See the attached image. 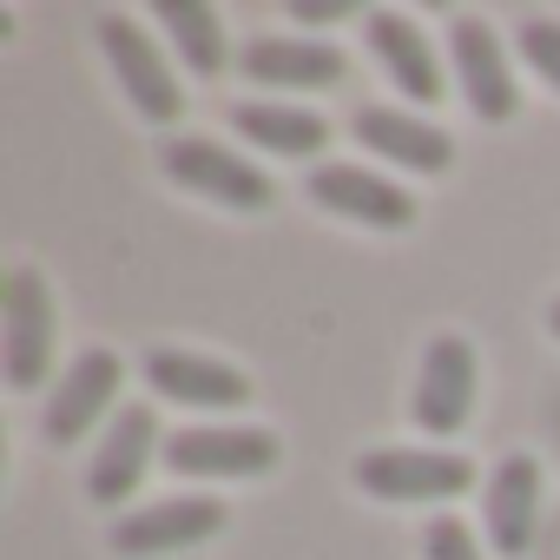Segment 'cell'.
I'll return each instance as SVG.
<instances>
[{
	"instance_id": "8",
	"label": "cell",
	"mask_w": 560,
	"mask_h": 560,
	"mask_svg": "<svg viewBox=\"0 0 560 560\" xmlns=\"http://www.w3.org/2000/svg\"><path fill=\"white\" fill-rule=\"evenodd\" d=\"M100 47H106L113 73H119V86L132 93V106H139L152 126H172L185 100H178V86H172L159 47L139 34V21H132V14H100Z\"/></svg>"
},
{
	"instance_id": "18",
	"label": "cell",
	"mask_w": 560,
	"mask_h": 560,
	"mask_svg": "<svg viewBox=\"0 0 560 560\" xmlns=\"http://www.w3.org/2000/svg\"><path fill=\"white\" fill-rule=\"evenodd\" d=\"M159 27L172 34L178 60H185L198 80L224 73V21H218L211 8H198V0H159Z\"/></svg>"
},
{
	"instance_id": "9",
	"label": "cell",
	"mask_w": 560,
	"mask_h": 560,
	"mask_svg": "<svg viewBox=\"0 0 560 560\" xmlns=\"http://www.w3.org/2000/svg\"><path fill=\"white\" fill-rule=\"evenodd\" d=\"M119 383H126V363H119L113 350H80V363L60 376V389H54V402H47V416H40L47 442H54V448L80 442V435L106 416V402H119Z\"/></svg>"
},
{
	"instance_id": "1",
	"label": "cell",
	"mask_w": 560,
	"mask_h": 560,
	"mask_svg": "<svg viewBox=\"0 0 560 560\" xmlns=\"http://www.w3.org/2000/svg\"><path fill=\"white\" fill-rule=\"evenodd\" d=\"M350 475L376 501H455L475 481V468L448 448H370V455H357Z\"/></svg>"
},
{
	"instance_id": "19",
	"label": "cell",
	"mask_w": 560,
	"mask_h": 560,
	"mask_svg": "<svg viewBox=\"0 0 560 560\" xmlns=\"http://www.w3.org/2000/svg\"><path fill=\"white\" fill-rule=\"evenodd\" d=\"M521 60L560 93V21H547V14H527L521 21Z\"/></svg>"
},
{
	"instance_id": "7",
	"label": "cell",
	"mask_w": 560,
	"mask_h": 560,
	"mask_svg": "<svg viewBox=\"0 0 560 560\" xmlns=\"http://www.w3.org/2000/svg\"><path fill=\"white\" fill-rule=\"evenodd\" d=\"M468 409H475V350H468V337H435L422 350L409 416H416L422 435H455L468 422Z\"/></svg>"
},
{
	"instance_id": "20",
	"label": "cell",
	"mask_w": 560,
	"mask_h": 560,
	"mask_svg": "<svg viewBox=\"0 0 560 560\" xmlns=\"http://www.w3.org/2000/svg\"><path fill=\"white\" fill-rule=\"evenodd\" d=\"M422 560H481V547H475V534L455 514H435L422 527Z\"/></svg>"
},
{
	"instance_id": "10",
	"label": "cell",
	"mask_w": 560,
	"mask_h": 560,
	"mask_svg": "<svg viewBox=\"0 0 560 560\" xmlns=\"http://www.w3.org/2000/svg\"><path fill=\"white\" fill-rule=\"evenodd\" d=\"M152 455H159V422H152V409H145V402H126V409L113 416V429H106V442H100L93 468H86V494H93L100 508L132 501V488L145 481Z\"/></svg>"
},
{
	"instance_id": "3",
	"label": "cell",
	"mask_w": 560,
	"mask_h": 560,
	"mask_svg": "<svg viewBox=\"0 0 560 560\" xmlns=\"http://www.w3.org/2000/svg\"><path fill=\"white\" fill-rule=\"evenodd\" d=\"M0 357H8L14 389H40L54 363V298L40 284V270H14L8 298H0Z\"/></svg>"
},
{
	"instance_id": "12",
	"label": "cell",
	"mask_w": 560,
	"mask_h": 560,
	"mask_svg": "<svg viewBox=\"0 0 560 560\" xmlns=\"http://www.w3.org/2000/svg\"><path fill=\"white\" fill-rule=\"evenodd\" d=\"M145 383L152 396L165 402H185V409H237L250 396V383L231 370V363H211L198 350H145Z\"/></svg>"
},
{
	"instance_id": "4",
	"label": "cell",
	"mask_w": 560,
	"mask_h": 560,
	"mask_svg": "<svg viewBox=\"0 0 560 560\" xmlns=\"http://www.w3.org/2000/svg\"><path fill=\"white\" fill-rule=\"evenodd\" d=\"M159 165H165V178H178L185 191H205V198L237 205V211H264V205L277 198V185H270L250 159H237V152H224V145H211V139H165Z\"/></svg>"
},
{
	"instance_id": "2",
	"label": "cell",
	"mask_w": 560,
	"mask_h": 560,
	"mask_svg": "<svg viewBox=\"0 0 560 560\" xmlns=\"http://www.w3.org/2000/svg\"><path fill=\"white\" fill-rule=\"evenodd\" d=\"M277 435L270 429H178L165 442V468L185 481H250L277 468Z\"/></svg>"
},
{
	"instance_id": "22",
	"label": "cell",
	"mask_w": 560,
	"mask_h": 560,
	"mask_svg": "<svg viewBox=\"0 0 560 560\" xmlns=\"http://www.w3.org/2000/svg\"><path fill=\"white\" fill-rule=\"evenodd\" d=\"M547 330H553V337H560V298H553V311H547Z\"/></svg>"
},
{
	"instance_id": "17",
	"label": "cell",
	"mask_w": 560,
	"mask_h": 560,
	"mask_svg": "<svg viewBox=\"0 0 560 560\" xmlns=\"http://www.w3.org/2000/svg\"><path fill=\"white\" fill-rule=\"evenodd\" d=\"M231 126H237L244 139H257L264 152H284V159H311V152L330 139L324 113H311V106H277V100H244V106L231 113Z\"/></svg>"
},
{
	"instance_id": "16",
	"label": "cell",
	"mask_w": 560,
	"mask_h": 560,
	"mask_svg": "<svg viewBox=\"0 0 560 560\" xmlns=\"http://www.w3.org/2000/svg\"><path fill=\"white\" fill-rule=\"evenodd\" d=\"M370 47H376V60L389 67V80H396L409 100L435 106V100L448 93V86H442V67H435V54H429V40H422L402 14L376 8V14H370Z\"/></svg>"
},
{
	"instance_id": "5",
	"label": "cell",
	"mask_w": 560,
	"mask_h": 560,
	"mask_svg": "<svg viewBox=\"0 0 560 560\" xmlns=\"http://www.w3.org/2000/svg\"><path fill=\"white\" fill-rule=\"evenodd\" d=\"M224 527V501L211 494H178V501H152V508H132L113 521V553L126 560H159V553H178V547H198Z\"/></svg>"
},
{
	"instance_id": "13",
	"label": "cell",
	"mask_w": 560,
	"mask_h": 560,
	"mask_svg": "<svg viewBox=\"0 0 560 560\" xmlns=\"http://www.w3.org/2000/svg\"><path fill=\"white\" fill-rule=\"evenodd\" d=\"M237 67H244V80H257V86H343V73H350V60H343V47H330V40H298V34H270V40H250L244 54H237Z\"/></svg>"
},
{
	"instance_id": "6",
	"label": "cell",
	"mask_w": 560,
	"mask_h": 560,
	"mask_svg": "<svg viewBox=\"0 0 560 560\" xmlns=\"http://www.w3.org/2000/svg\"><path fill=\"white\" fill-rule=\"evenodd\" d=\"M448 60H455V86H462L475 119H488V126L514 119V73H508L501 40H494V27L481 14H462L448 27Z\"/></svg>"
},
{
	"instance_id": "21",
	"label": "cell",
	"mask_w": 560,
	"mask_h": 560,
	"mask_svg": "<svg viewBox=\"0 0 560 560\" xmlns=\"http://www.w3.org/2000/svg\"><path fill=\"white\" fill-rule=\"evenodd\" d=\"M291 14H298L304 27H317V21H343L350 8H343V0H291Z\"/></svg>"
},
{
	"instance_id": "14",
	"label": "cell",
	"mask_w": 560,
	"mask_h": 560,
	"mask_svg": "<svg viewBox=\"0 0 560 560\" xmlns=\"http://www.w3.org/2000/svg\"><path fill=\"white\" fill-rule=\"evenodd\" d=\"M481 521H488L494 553H527L534 521H540V462L534 455H501V468L488 475V494H481Z\"/></svg>"
},
{
	"instance_id": "15",
	"label": "cell",
	"mask_w": 560,
	"mask_h": 560,
	"mask_svg": "<svg viewBox=\"0 0 560 560\" xmlns=\"http://www.w3.org/2000/svg\"><path fill=\"white\" fill-rule=\"evenodd\" d=\"M350 132H357L370 152H383V159H396V165H409V172H448V159H455V139H448L442 126L416 119V113L363 106V113L350 119Z\"/></svg>"
},
{
	"instance_id": "11",
	"label": "cell",
	"mask_w": 560,
	"mask_h": 560,
	"mask_svg": "<svg viewBox=\"0 0 560 560\" xmlns=\"http://www.w3.org/2000/svg\"><path fill=\"white\" fill-rule=\"evenodd\" d=\"M304 191H311L324 211L357 218V224H376V231H402V224H416V198H409L402 185L363 172V165H317V172L304 178Z\"/></svg>"
}]
</instances>
